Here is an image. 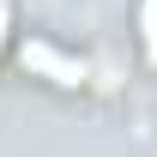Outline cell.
<instances>
[{"mask_svg":"<svg viewBox=\"0 0 157 157\" xmlns=\"http://www.w3.org/2000/svg\"><path fill=\"white\" fill-rule=\"evenodd\" d=\"M6 55L18 60L24 78H36V85H48V91H85V85H91V73H97L78 48H60L55 36H30V30H24V36H12V48H6Z\"/></svg>","mask_w":157,"mask_h":157,"instance_id":"1","label":"cell"},{"mask_svg":"<svg viewBox=\"0 0 157 157\" xmlns=\"http://www.w3.org/2000/svg\"><path fill=\"white\" fill-rule=\"evenodd\" d=\"M133 42L145 73H157V0H133Z\"/></svg>","mask_w":157,"mask_h":157,"instance_id":"2","label":"cell"},{"mask_svg":"<svg viewBox=\"0 0 157 157\" xmlns=\"http://www.w3.org/2000/svg\"><path fill=\"white\" fill-rule=\"evenodd\" d=\"M12 36H18V6H12V0H0V55L12 48Z\"/></svg>","mask_w":157,"mask_h":157,"instance_id":"3","label":"cell"}]
</instances>
